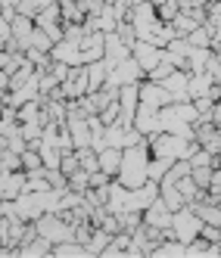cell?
<instances>
[{"mask_svg":"<svg viewBox=\"0 0 221 258\" xmlns=\"http://www.w3.org/2000/svg\"><path fill=\"white\" fill-rule=\"evenodd\" d=\"M116 180L128 190H134V187L150 180V143L146 140L122 150V168H119Z\"/></svg>","mask_w":221,"mask_h":258,"instance_id":"1","label":"cell"},{"mask_svg":"<svg viewBox=\"0 0 221 258\" xmlns=\"http://www.w3.org/2000/svg\"><path fill=\"white\" fill-rule=\"evenodd\" d=\"M34 230H38V236L50 239L53 246L66 243V239H75V224H69L60 212H44L38 221H34Z\"/></svg>","mask_w":221,"mask_h":258,"instance_id":"2","label":"cell"},{"mask_svg":"<svg viewBox=\"0 0 221 258\" xmlns=\"http://www.w3.org/2000/svg\"><path fill=\"white\" fill-rule=\"evenodd\" d=\"M199 230H202V218L190 206H184V209H178L172 215V233H175V239H181L184 246H187L190 239H196Z\"/></svg>","mask_w":221,"mask_h":258,"instance_id":"3","label":"cell"},{"mask_svg":"<svg viewBox=\"0 0 221 258\" xmlns=\"http://www.w3.org/2000/svg\"><path fill=\"white\" fill-rule=\"evenodd\" d=\"M146 78V72L137 66V59L134 56H128V59H122L116 69H109V84H116V87H122V84H140Z\"/></svg>","mask_w":221,"mask_h":258,"instance_id":"4","label":"cell"},{"mask_svg":"<svg viewBox=\"0 0 221 258\" xmlns=\"http://www.w3.org/2000/svg\"><path fill=\"white\" fill-rule=\"evenodd\" d=\"M128 56H131V47L119 38V31H106V38H103V59H106V66L116 69Z\"/></svg>","mask_w":221,"mask_h":258,"instance_id":"5","label":"cell"},{"mask_svg":"<svg viewBox=\"0 0 221 258\" xmlns=\"http://www.w3.org/2000/svg\"><path fill=\"white\" fill-rule=\"evenodd\" d=\"M140 103L162 109V106L175 103V94H172V90H165L162 84H156V81H150V78H143V81H140Z\"/></svg>","mask_w":221,"mask_h":258,"instance_id":"6","label":"cell"},{"mask_svg":"<svg viewBox=\"0 0 221 258\" xmlns=\"http://www.w3.org/2000/svg\"><path fill=\"white\" fill-rule=\"evenodd\" d=\"M131 56L137 59V66L143 69V72H150V69H156L159 66V59H162V47H156V44H150V41H134L131 44Z\"/></svg>","mask_w":221,"mask_h":258,"instance_id":"7","label":"cell"},{"mask_svg":"<svg viewBox=\"0 0 221 258\" xmlns=\"http://www.w3.org/2000/svg\"><path fill=\"white\" fill-rule=\"evenodd\" d=\"M50 56L53 59H60V62H66V66H84V56H81V44L78 41H57L53 44V50H50Z\"/></svg>","mask_w":221,"mask_h":258,"instance_id":"8","label":"cell"},{"mask_svg":"<svg viewBox=\"0 0 221 258\" xmlns=\"http://www.w3.org/2000/svg\"><path fill=\"white\" fill-rule=\"evenodd\" d=\"M187 81H190V72L175 69L172 75H169V78H162L159 84H162L165 90H172V94H175V103H178V100H190V97H187Z\"/></svg>","mask_w":221,"mask_h":258,"instance_id":"9","label":"cell"},{"mask_svg":"<svg viewBox=\"0 0 221 258\" xmlns=\"http://www.w3.org/2000/svg\"><path fill=\"white\" fill-rule=\"evenodd\" d=\"M100 159V171H106L109 177H116L119 168H122V146H103V150L97 153Z\"/></svg>","mask_w":221,"mask_h":258,"instance_id":"10","label":"cell"},{"mask_svg":"<svg viewBox=\"0 0 221 258\" xmlns=\"http://www.w3.org/2000/svg\"><path fill=\"white\" fill-rule=\"evenodd\" d=\"M215 84H218L215 75H209V72H196V75H190V81H187V97H190V100L206 97Z\"/></svg>","mask_w":221,"mask_h":258,"instance_id":"11","label":"cell"},{"mask_svg":"<svg viewBox=\"0 0 221 258\" xmlns=\"http://www.w3.org/2000/svg\"><path fill=\"white\" fill-rule=\"evenodd\" d=\"M159 196H162V202H165L172 212H178V209L187 206V199L181 196V190L175 187V183H159Z\"/></svg>","mask_w":221,"mask_h":258,"instance_id":"12","label":"cell"},{"mask_svg":"<svg viewBox=\"0 0 221 258\" xmlns=\"http://www.w3.org/2000/svg\"><path fill=\"white\" fill-rule=\"evenodd\" d=\"M196 25H199V22L193 19V16H190L187 10H181V13L175 16V19H172V28H175V34H178V38H187V34H190Z\"/></svg>","mask_w":221,"mask_h":258,"instance_id":"13","label":"cell"},{"mask_svg":"<svg viewBox=\"0 0 221 258\" xmlns=\"http://www.w3.org/2000/svg\"><path fill=\"white\" fill-rule=\"evenodd\" d=\"M10 25H13V38L16 41H25L28 34L34 31V19H31V16H22V13H16V19Z\"/></svg>","mask_w":221,"mask_h":258,"instance_id":"14","label":"cell"},{"mask_svg":"<svg viewBox=\"0 0 221 258\" xmlns=\"http://www.w3.org/2000/svg\"><path fill=\"white\" fill-rule=\"evenodd\" d=\"M172 165H175V159L172 156H150V180H162V174L165 171H169L172 168Z\"/></svg>","mask_w":221,"mask_h":258,"instance_id":"15","label":"cell"},{"mask_svg":"<svg viewBox=\"0 0 221 258\" xmlns=\"http://www.w3.org/2000/svg\"><path fill=\"white\" fill-rule=\"evenodd\" d=\"M184 174H190V162H187V159H175V165L162 174V180H159V183H178Z\"/></svg>","mask_w":221,"mask_h":258,"instance_id":"16","label":"cell"},{"mask_svg":"<svg viewBox=\"0 0 221 258\" xmlns=\"http://www.w3.org/2000/svg\"><path fill=\"white\" fill-rule=\"evenodd\" d=\"M19 156H22V171H41V168H44L41 153H38V150H31V146H25Z\"/></svg>","mask_w":221,"mask_h":258,"instance_id":"17","label":"cell"},{"mask_svg":"<svg viewBox=\"0 0 221 258\" xmlns=\"http://www.w3.org/2000/svg\"><path fill=\"white\" fill-rule=\"evenodd\" d=\"M109 239H113V233H106L103 227H94L90 230V239H87V252H103L109 246Z\"/></svg>","mask_w":221,"mask_h":258,"instance_id":"18","label":"cell"},{"mask_svg":"<svg viewBox=\"0 0 221 258\" xmlns=\"http://www.w3.org/2000/svg\"><path fill=\"white\" fill-rule=\"evenodd\" d=\"M28 47H34V50H44V53H50V50H53V41H50V34H47L44 28H38V25H34V31L28 34Z\"/></svg>","mask_w":221,"mask_h":258,"instance_id":"19","label":"cell"},{"mask_svg":"<svg viewBox=\"0 0 221 258\" xmlns=\"http://www.w3.org/2000/svg\"><path fill=\"white\" fill-rule=\"evenodd\" d=\"M212 165H199V168H190V177H193V183L199 190H209L212 187Z\"/></svg>","mask_w":221,"mask_h":258,"instance_id":"20","label":"cell"},{"mask_svg":"<svg viewBox=\"0 0 221 258\" xmlns=\"http://www.w3.org/2000/svg\"><path fill=\"white\" fill-rule=\"evenodd\" d=\"M178 13H181V4H178V0H162V4L156 7V16H159L162 22H172Z\"/></svg>","mask_w":221,"mask_h":258,"instance_id":"21","label":"cell"},{"mask_svg":"<svg viewBox=\"0 0 221 258\" xmlns=\"http://www.w3.org/2000/svg\"><path fill=\"white\" fill-rule=\"evenodd\" d=\"M81 165H78V156H75V150H63V156H60V171L69 177L72 171H78Z\"/></svg>","mask_w":221,"mask_h":258,"instance_id":"22","label":"cell"},{"mask_svg":"<svg viewBox=\"0 0 221 258\" xmlns=\"http://www.w3.org/2000/svg\"><path fill=\"white\" fill-rule=\"evenodd\" d=\"M90 174L84 171V168H78V171H72L69 174V190H75V193H84L87 187H90V180H87Z\"/></svg>","mask_w":221,"mask_h":258,"instance_id":"23","label":"cell"},{"mask_svg":"<svg viewBox=\"0 0 221 258\" xmlns=\"http://www.w3.org/2000/svg\"><path fill=\"white\" fill-rule=\"evenodd\" d=\"M172 72H175V66H172L169 59H159V66H156V69H150V72H146V78H150V81H156V84H159L162 78H169Z\"/></svg>","mask_w":221,"mask_h":258,"instance_id":"24","label":"cell"},{"mask_svg":"<svg viewBox=\"0 0 221 258\" xmlns=\"http://www.w3.org/2000/svg\"><path fill=\"white\" fill-rule=\"evenodd\" d=\"M75 4L84 16H100L106 10V0H75Z\"/></svg>","mask_w":221,"mask_h":258,"instance_id":"25","label":"cell"},{"mask_svg":"<svg viewBox=\"0 0 221 258\" xmlns=\"http://www.w3.org/2000/svg\"><path fill=\"white\" fill-rule=\"evenodd\" d=\"M10 38H13V25L4 19V16H0V44H7Z\"/></svg>","mask_w":221,"mask_h":258,"instance_id":"26","label":"cell"},{"mask_svg":"<svg viewBox=\"0 0 221 258\" xmlns=\"http://www.w3.org/2000/svg\"><path fill=\"white\" fill-rule=\"evenodd\" d=\"M212 53H215V56H221V38L212 41Z\"/></svg>","mask_w":221,"mask_h":258,"instance_id":"27","label":"cell"},{"mask_svg":"<svg viewBox=\"0 0 221 258\" xmlns=\"http://www.w3.org/2000/svg\"><path fill=\"white\" fill-rule=\"evenodd\" d=\"M128 4H131V7H137V4H146V0H128Z\"/></svg>","mask_w":221,"mask_h":258,"instance_id":"28","label":"cell"},{"mask_svg":"<svg viewBox=\"0 0 221 258\" xmlns=\"http://www.w3.org/2000/svg\"><path fill=\"white\" fill-rule=\"evenodd\" d=\"M0 249H4V230H0Z\"/></svg>","mask_w":221,"mask_h":258,"instance_id":"29","label":"cell"},{"mask_svg":"<svg viewBox=\"0 0 221 258\" xmlns=\"http://www.w3.org/2000/svg\"><path fill=\"white\" fill-rule=\"evenodd\" d=\"M13 4H22V0H13Z\"/></svg>","mask_w":221,"mask_h":258,"instance_id":"30","label":"cell"},{"mask_svg":"<svg viewBox=\"0 0 221 258\" xmlns=\"http://www.w3.org/2000/svg\"><path fill=\"white\" fill-rule=\"evenodd\" d=\"M0 10H4V0H0Z\"/></svg>","mask_w":221,"mask_h":258,"instance_id":"31","label":"cell"}]
</instances>
